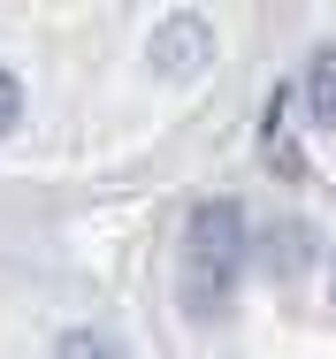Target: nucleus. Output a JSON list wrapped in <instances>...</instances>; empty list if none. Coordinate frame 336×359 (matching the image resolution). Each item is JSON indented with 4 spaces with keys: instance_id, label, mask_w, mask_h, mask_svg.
Listing matches in <instances>:
<instances>
[{
    "instance_id": "nucleus-1",
    "label": "nucleus",
    "mask_w": 336,
    "mask_h": 359,
    "mask_svg": "<svg viewBox=\"0 0 336 359\" xmlns=\"http://www.w3.org/2000/svg\"><path fill=\"white\" fill-rule=\"evenodd\" d=\"M245 252H253V222L237 199H206L184 222V313L214 321L229 306V290L245 276Z\"/></svg>"
},
{
    "instance_id": "nucleus-6",
    "label": "nucleus",
    "mask_w": 336,
    "mask_h": 359,
    "mask_svg": "<svg viewBox=\"0 0 336 359\" xmlns=\"http://www.w3.org/2000/svg\"><path fill=\"white\" fill-rule=\"evenodd\" d=\"M15 115H23V84H15V76L0 69V138L15 130Z\"/></svg>"
},
{
    "instance_id": "nucleus-3",
    "label": "nucleus",
    "mask_w": 336,
    "mask_h": 359,
    "mask_svg": "<svg viewBox=\"0 0 336 359\" xmlns=\"http://www.w3.org/2000/svg\"><path fill=\"white\" fill-rule=\"evenodd\" d=\"M306 100H314V123H329V130H336V46L314 54V69H306Z\"/></svg>"
},
{
    "instance_id": "nucleus-4",
    "label": "nucleus",
    "mask_w": 336,
    "mask_h": 359,
    "mask_svg": "<svg viewBox=\"0 0 336 359\" xmlns=\"http://www.w3.org/2000/svg\"><path fill=\"white\" fill-rule=\"evenodd\" d=\"M268 161L283 176H298V138H290V100H283V92L268 100Z\"/></svg>"
},
{
    "instance_id": "nucleus-5",
    "label": "nucleus",
    "mask_w": 336,
    "mask_h": 359,
    "mask_svg": "<svg viewBox=\"0 0 336 359\" xmlns=\"http://www.w3.org/2000/svg\"><path fill=\"white\" fill-rule=\"evenodd\" d=\"M54 359H130V352H123V344H115L107 329H69Z\"/></svg>"
},
{
    "instance_id": "nucleus-2",
    "label": "nucleus",
    "mask_w": 336,
    "mask_h": 359,
    "mask_svg": "<svg viewBox=\"0 0 336 359\" xmlns=\"http://www.w3.org/2000/svg\"><path fill=\"white\" fill-rule=\"evenodd\" d=\"M206 54H214V31H206V15H191V8L153 31V69L161 76H199Z\"/></svg>"
}]
</instances>
